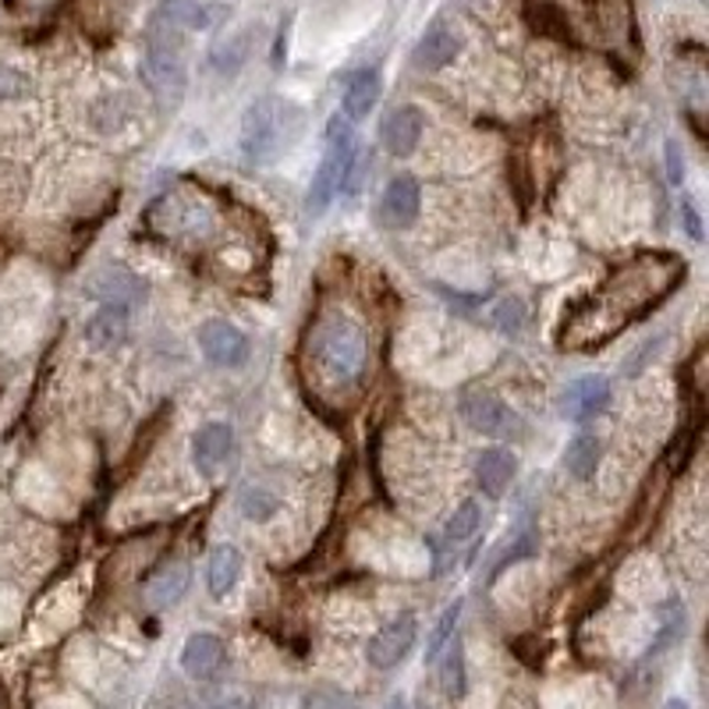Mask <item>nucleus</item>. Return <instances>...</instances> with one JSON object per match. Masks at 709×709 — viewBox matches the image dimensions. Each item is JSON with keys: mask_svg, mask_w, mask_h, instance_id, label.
<instances>
[{"mask_svg": "<svg viewBox=\"0 0 709 709\" xmlns=\"http://www.w3.org/2000/svg\"><path fill=\"white\" fill-rule=\"evenodd\" d=\"M239 508L248 522H266V518L277 514L280 500H277V494L266 490V486H245V490L239 494Z\"/></svg>", "mask_w": 709, "mask_h": 709, "instance_id": "5701e85b", "label": "nucleus"}, {"mask_svg": "<svg viewBox=\"0 0 709 709\" xmlns=\"http://www.w3.org/2000/svg\"><path fill=\"white\" fill-rule=\"evenodd\" d=\"M458 46H462L458 36H454L447 25H433L430 33L419 40L412 60H416V68H422V71H440V68H447L454 57H458Z\"/></svg>", "mask_w": 709, "mask_h": 709, "instance_id": "dca6fc26", "label": "nucleus"}, {"mask_svg": "<svg viewBox=\"0 0 709 709\" xmlns=\"http://www.w3.org/2000/svg\"><path fill=\"white\" fill-rule=\"evenodd\" d=\"M419 709H430V706H425V702H419Z\"/></svg>", "mask_w": 709, "mask_h": 709, "instance_id": "f704fd0d", "label": "nucleus"}, {"mask_svg": "<svg viewBox=\"0 0 709 709\" xmlns=\"http://www.w3.org/2000/svg\"><path fill=\"white\" fill-rule=\"evenodd\" d=\"M682 217H685V228H688V234L696 242H702V224H699V210L691 207V199H685L682 202Z\"/></svg>", "mask_w": 709, "mask_h": 709, "instance_id": "2f4dec72", "label": "nucleus"}, {"mask_svg": "<svg viewBox=\"0 0 709 709\" xmlns=\"http://www.w3.org/2000/svg\"><path fill=\"white\" fill-rule=\"evenodd\" d=\"M366 175H369V149H358V146H355V153H352L348 167H344L341 192L358 196V192H362V181H366Z\"/></svg>", "mask_w": 709, "mask_h": 709, "instance_id": "bb28decb", "label": "nucleus"}, {"mask_svg": "<svg viewBox=\"0 0 709 709\" xmlns=\"http://www.w3.org/2000/svg\"><path fill=\"white\" fill-rule=\"evenodd\" d=\"M60 0H8V8L14 14H51Z\"/></svg>", "mask_w": 709, "mask_h": 709, "instance_id": "c756f323", "label": "nucleus"}, {"mask_svg": "<svg viewBox=\"0 0 709 709\" xmlns=\"http://www.w3.org/2000/svg\"><path fill=\"white\" fill-rule=\"evenodd\" d=\"M387 709H405V702H401V699H390V702H387Z\"/></svg>", "mask_w": 709, "mask_h": 709, "instance_id": "72a5a7b5", "label": "nucleus"}, {"mask_svg": "<svg viewBox=\"0 0 709 709\" xmlns=\"http://www.w3.org/2000/svg\"><path fill=\"white\" fill-rule=\"evenodd\" d=\"M97 295L103 298L107 306H121V309H129L132 302H139L142 295H146V288L124 270V266H110V270L100 274V284H97Z\"/></svg>", "mask_w": 709, "mask_h": 709, "instance_id": "aec40b11", "label": "nucleus"}, {"mask_svg": "<svg viewBox=\"0 0 709 709\" xmlns=\"http://www.w3.org/2000/svg\"><path fill=\"white\" fill-rule=\"evenodd\" d=\"M213 8L199 4V0H164L156 8L153 22L164 29H175V33H192V29H210L213 25Z\"/></svg>", "mask_w": 709, "mask_h": 709, "instance_id": "2eb2a0df", "label": "nucleus"}, {"mask_svg": "<svg viewBox=\"0 0 709 709\" xmlns=\"http://www.w3.org/2000/svg\"><path fill=\"white\" fill-rule=\"evenodd\" d=\"M607 405H610V380L607 376H596V373L575 376V380L567 384L561 394V416L572 419V422H586V419L603 416Z\"/></svg>", "mask_w": 709, "mask_h": 709, "instance_id": "6e6552de", "label": "nucleus"}, {"mask_svg": "<svg viewBox=\"0 0 709 709\" xmlns=\"http://www.w3.org/2000/svg\"><path fill=\"white\" fill-rule=\"evenodd\" d=\"M302 110L266 97L245 110L242 121V153L248 164H274L302 135Z\"/></svg>", "mask_w": 709, "mask_h": 709, "instance_id": "7ed1b4c3", "label": "nucleus"}, {"mask_svg": "<svg viewBox=\"0 0 709 709\" xmlns=\"http://www.w3.org/2000/svg\"><path fill=\"white\" fill-rule=\"evenodd\" d=\"M142 75H146V86L160 107H178L188 86V68H185V54H181V33L164 25H149V43H146V57H142Z\"/></svg>", "mask_w": 709, "mask_h": 709, "instance_id": "20e7f679", "label": "nucleus"}, {"mask_svg": "<svg viewBox=\"0 0 709 709\" xmlns=\"http://www.w3.org/2000/svg\"><path fill=\"white\" fill-rule=\"evenodd\" d=\"M124 326H129V323H124V309L121 306H103L100 317L86 326V337L92 344H118L124 337Z\"/></svg>", "mask_w": 709, "mask_h": 709, "instance_id": "4be33fe9", "label": "nucleus"}, {"mask_svg": "<svg viewBox=\"0 0 709 709\" xmlns=\"http://www.w3.org/2000/svg\"><path fill=\"white\" fill-rule=\"evenodd\" d=\"M667 178H671V185L685 181V156H682V146H677V139H667Z\"/></svg>", "mask_w": 709, "mask_h": 709, "instance_id": "c85d7f7f", "label": "nucleus"}, {"mask_svg": "<svg viewBox=\"0 0 709 709\" xmlns=\"http://www.w3.org/2000/svg\"><path fill=\"white\" fill-rule=\"evenodd\" d=\"M682 280L685 259L671 256V252H639L628 263L613 266L600 288L564 312L557 344L564 352L600 348V344L618 337L624 326L650 317L667 295H674Z\"/></svg>", "mask_w": 709, "mask_h": 709, "instance_id": "f257e3e1", "label": "nucleus"}, {"mask_svg": "<svg viewBox=\"0 0 709 709\" xmlns=\"http://www.w3.org/2000/svg\"><path fill=\"white\" fill-rule=\"evenodd\" d=\"M224 660H228L224 642L210 632H196L181 650V671L188 677H196V682H210V677H217L220 667H224Z\"/></svg>", "mask_w": 709, "mask_h": 709, "instance_id": "f8f14e48", "label": "nucleus"}, {"mask_svg": "<svg viewBox=\"0 0 709 709\" xmlns=\"http://www.w3.org/2000/svg\"><path fill=\"white\" fill-rule=\"evenodd\" d=\"M376 100H380V71L366 68V71L352 75V82H348V89H344V100H341V114L355 124L362 118H369Z\"/></svg>", "mask_w": 709, "mask_h": 709, "instance_id": "f3484780", "label": "nucleus"}, {"mask_svg": "<svg viewBox=\"0 0 709 709\" xmlns=\"http://www.w3.org/2000/svg\"><path fill=\"white\" fill-rule=\"evenodd\" d=\"M514 454L511 451H503V447H486L479 458H476V483H479V490L486 497H503V490L511 486L514 479Z\"/></svg>", "mask_w": 709, "mask_h": 709, "instance_id": "4468645a", "label": "nucleus"}, {"mask_svg": "<svg viewBox=\"0 0 709 709\" xmlns=\"http://www.w3.org/2000/svg\"><path fill=\"white\" fill-rule=\"evenodd\" d=\"M447 660H444V688H447V696H465V650H462V639L454 635L447 645Z\"/></svg>", "mask_w": 709, "mask_h": 709, "instance_id": "a878e982", "label": "nucleus"}, {"mask_svg": "<svg viewBox=\"0 0 709 709\" xmlns=\"http://www.w3.org/2000/svg\"><path fill=\"white\" fill-rule=\"evenodd\" d=\"M525 323V309L518 298H503V302H497L494 309V326L503 330V334H514V330H522Z\"/></svg>", "mask_w": 709, "mask_h": 709, "instance_id": "cd10ccee", "label": "nucleus"}, {"mask_svg": "<svg viewBox=\"0 0 709 709\" xmlns=\"http://www.w3.org/2000/svg\"><path fill=\"white\" fill-rule=\"evenodd\" d=\"M422 207V188L412 175H398L390 178V185L384 188V199H380V224L394 228V231H405L416 224Z\"/></svg>", "mask_w": 709, "mask_h": 709, "instance_id": "9d476101", "label": "nucleus"}, {"mask_svg": "<svg viewBox=\"0 0 709 709\" xmlns=\"http://www.w3.org/2000/svg\"><path fill=\"white\" fill-rule=\"evenodd\" d=\"M596 465H600V440L592 436H575L564 451V468L575 479H592Z\"/></svg>", "mask_w": 709, "mask_h": 709, "instance_id": "412c9836", "label": "nucleus"}, {"mask_svg": "<svg viewBox=\"0 0 709 709\" xmlns=\"http://www.w3.org/2000/svg\"><path fill=\"white\" fill-rule=\"evenodd\" d=\"M242 578V554L239 546H217L210 554V564H207V586H210V596H228L234 586H239Z\"/></svg>", "mask_w": 709, "mask_h": 709, "instance_id": "a211bd4d", "label": "nucleus"}, {"mask_svg": "<svg viewBox=\"0 0 709 709\" xmlns=\"http://www.w3.org/2000/svg\"><path fill=\"white\" fill-rule=\"evenodd\" d=\"M425 132V118H422V110L416 107H398V110H390L387 121H384V146L390 156H412L416 146H419V139Z\"/></svg>", "mask_w": 709, "mask_h": 709, "instance_id": "ddd939ff", "label": "nucleus"}, {"mask_svg": "<svg viewBox=\"0 0 709 709\" xmlns=\"http://www.w3.org/2000/svg\"><path fill=\"white\" fill-rule=\"evenodd\" d=\"M234 451V430L228 422H207L192 436V465L202 476H217Z\"/></svg>", "mask_w": 709, "mask_h": 709, "instance_id": "9b49d317", "label": "nucleus"}, {"mask_svg": "<svg viewBox=\"0 0 709 709\" xmlns=\"http://www.w3.org/2000/svg\"><path fill=\"white\" fill-rule=\"evenodd\" d=\"M199 348L220 369H242L248 362L252 344L239 326L228 320H207L199 326Z\"/></svg>", "mask_w": 709, "mask_h": 709, "instance_id": "0eeeda50", "label": "nucleus"}, {"mask_svg": "<svg viewBox=\"0 0 709 709\" xmlns=\"http://www.w3.org/2000/svg\"><path fill=\"white\" fill-rule=\"evenodd\" d=\"M479 525H483V514H479V503L476 500H465V503H458L454 508V514L447 518V540L451 543H468L472 535L479 532Z\"/></svg>", "mask_w": 709, "mask_h": 709, "instance_id": "393cba45", "label": "nucleus"}, {"mask_svg": "<svg viewBox=\"0 0 709 709\" xmlns=\"http://www.w3.org/2000/svg\"><path fill=\"white\" fill-rule=\"evenodd\" d=\"M458 408H462V419L483 436H497V440L525 436V422L486 387H465L458 398Z\"/></svg>", "mask_w": 709, "mask_h": 709, "instance_id": "423d86ee", "label": "nucleus"}, {"mask_svg": "<svg viewBox=\"0 0 709 709\" xmlns=\"http://www.w3.org/2000/svg\"><path fill=\"white\" fill-rule=\"evenodd\" d=\"M416 635H419V628H416L412 613H405V618L384 624L380 632H376V635L369 639V650H366L369 664H373L376 671H394L408 653H412Z\"/></svg>", "mask_w": 709, "mask_h": 709, "instance_id": "1a4fd4ad", "label": "nucleus"}, {"mask_svg": "<svg viewBox=\"0 0 709 709\" xmlns=\"http://www.w3.org/2000/svg\"><path fill=\"white\" fill-rule=\"evenodd\" d=\"M462 600H454L447 610H444V618L436 621V628H433V635H430V642H425V664H436L440 660V653H444V645L454 639V632H458V621H462Z\"/></svg>", "mask_w": 709, "mask_h": 709, "instance_id": "b1692460", "label": "nucleus"}, {"mask_svg": "<svg viewBox=\"0 0 709 709\" xmlns=\"http://www.w3.org/2000/svg\"><path fill=\"white\" fill-rule=\"evenodd\" d=\"M22 92H25V78L19 71L0 68V100H4V97H22Z\"/></svg>", "mask_w": 709, "mask_h": 709, "instance_id": "7c9ffc66", "label": "nucleus"}, {"mask_svg": "<svg viewBox=\"0 0 709 709\" xmlns=\"http://www.w3.org/2000/svg\"><path fill=\"white\" fill-rule=\"evenodd\" d=\"M309 362L326 384L352 387L366 376L369 366L366 334L344 317H323L309 334Z\"/></svg>", "mask_w": 709, "mask_h": 709, "instance_id": "f03ea898", "label": "nucleus"}, {"mask_svg": "<svg viewBox=\"0 0 709 709\" xmlns=\"http://www.w3.org/2000/svg\"><path fill=\"white\" fill-rule=\"evenodd\" d=\"M352 153H355L352 121L344 118V114L330 118V124H326V153H323V160H320V167H317V178H312L309 199H306V210H309L312 217H320V213L330 207V202H334V196L341 192L344 167H348Z\"/></svg>", "mask_w": 709, "mask_h": 709, "instance_id": "39448f33", "label": "nucleus"}, {"mask_svg": "<svg viewBox=\"0 0 709 709\" xmlns=\"http://www.w3.org/2000/svg\"><path fill=\"white\" fill-rule=\"evenodd\" d=\"M664 709H691V706H688L685 699H667V706H664Z\"/></svg>", "mask_w": 709, "mask_h": 709, "instance_id": "473e14b6", "label": "nucleus"}, {"mask_svg": "<svg viewBox=\"0 0 709 709\" xmlns=\"http://www.w3.org/2000/svg\"><path fill=\"white\" fill-rule=\"evenodd\" d=\"M188 589V567L185 564H167L164 572H156L146 581V603L153 610H167L175 607Z\"/></svg>", "mask_w": 709, "mask_h": 709, "instance_id": "6ab92c4d", "label": "nucleus"}]
</instances>
